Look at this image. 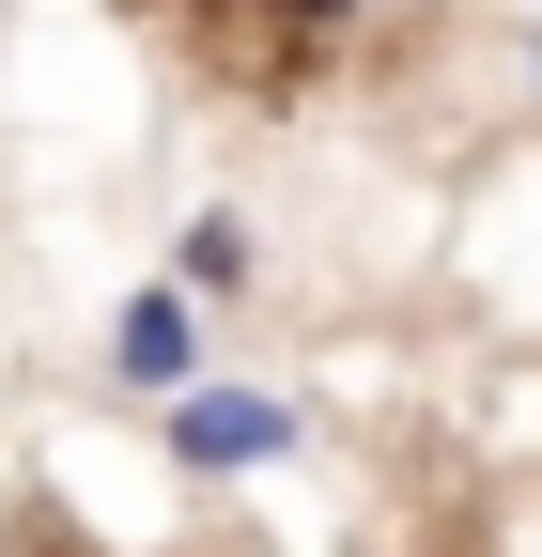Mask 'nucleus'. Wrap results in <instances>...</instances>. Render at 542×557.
<instances>
[{
	"label": "nucleus",
	"mask_w": 542,
	"mask_h": 557,
	"mask_svg": "<svg viewBox=\"0 0 542 557\" xmlns=\"http://www.w3.org/2000/svg\"><path fill=\"white\" fill-rule=\"evenodd\" d=\"M171 465H201V480H248V465H295V403L280 387H171Z\"/></svg>",
	"instance_id": "obj_1"
},
{
	"label": "nucleus",
	"mask_w": 542,
	"mask_h": 557,
	"mask_svg": "<svg viewBox=\"0 0 542 557\" xmlns=\"http://www.w3.org/2000/svg\"><path fill=\"white\" fill-rule=\"evenodd\" d=\"M109 372H124V387H156V403H171V387H201V295L140 278V295L109 310Z\"/></svg>",
	"instance_id": "obj_2"
},
{
	"label": "nucleus",
	"mask_w": 542,
	"mask_h": 557,
	"mask_svg": "<svg viewBox=\"0 0 542 557\" xmlns=\"http://www.w3.org/2000/svg\"><path fill=\"white\" fill-rule=\"evenodd\" d=\"M248 278V218H186V263H171V295H233Z\"/></svg>",
	"instance_id": "obj_3"
},
{
	"label": "nucleus",
	"mask_w": 542,
	"mask_h": 557,
	"mask_svg": "<svg viewBox=\"0 0 542 557\" xmlns=\"http://www.w3.org/2000/svg\"><path fill=\"white\" fill-rule=\"evenodd\" d=\"M372 0H280V32H357Z\"/></svg>",
	"instance_id": "obj_4"
},
{
	"label": "nucleus",
	"mask_w": 542,
	"mask_h": 557,
	"mask_svg": "<svg viewBox=\"0 0 542 557\" xmlns=\"http://www.w3.org/2000/svg\"><path fill=\"white\" fill-rule=\"evenodd\" d=\"M527 78H542V47H527Z\"/></svg>",
	"instance_id": "obj_5"
}]
</instances>
